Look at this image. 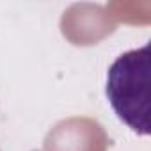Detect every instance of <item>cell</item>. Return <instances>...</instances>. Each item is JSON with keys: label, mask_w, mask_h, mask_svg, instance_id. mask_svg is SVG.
<instances>
[{"label": "cell", "mask_w": 151, "mask_h": 151, "mask_svg": "<svg viewBox=\"0 0 151 151\" xmlns=\"http://www.w3.org/2000/svg\"><path fill=\"white\" fill-rule=\"evenodd\" d=\"M149 45L119 55L107 75V98L114 112L139 135H149Z\"/></svg>", "instance_id": "obj_1"}]
</instances>
